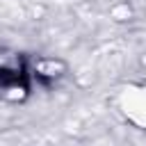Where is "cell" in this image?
I'll return each mask as SVG.
<instances>
[{
    "label": "cell",
    "mask_w": 146,
    "mask_h": 146,
    "mask_svg": "<svg viewBox=\"0 0 146 146\" xmlns=\"http://www.w3.org/2000/svg\"><path fill=\"white\" fill-rule=\"evenodd\" d=\"M64 71H66V66H64L62 62H57V59H39V62L30 68V75H32V80H36L39 84L48 87V84L57 82V80L64 75Z\"/></svg>",
    "instance_id": "2"
},
{
    "label": "cell",
    "mask_w": 146,
    "mask_h": 146,
    "mask_svg": "<svg viewBox=\"0 0 146 146\" xmlns=\"http://www.w3.org/2000/svg\"><path fill=\"white\" fill-rule=\"evenodd\" d=\"M30 68L25 64H0V96L5 100H23L30 94Z\"/></svg>",
    "instance_id": "1"
}]
</instances>
